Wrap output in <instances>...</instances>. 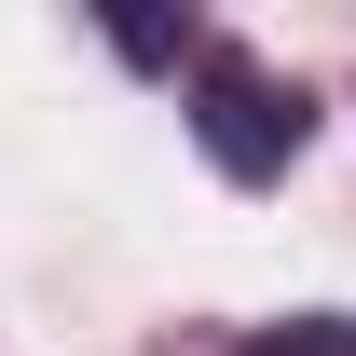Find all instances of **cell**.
Returning a JSON list of instances; mask_svg holds the SVG:
<instances>
[{
  "instance_id": "7a4b0ae2",
  "label": "cell",
  "mask_w": 356,
  "mask_h": 356,
  "mask_svg": "<svg viewBox=\"0 0 356 356\" xmlns=\"http://www.w3.org/2000/svg\"><path fill=\"white\" fill-rule=\"evenodd\" d=\"M233 356H356V315H274V329H247Z\"/></svg>"
},
{
  "instance_id": "6da1fadb",
  "label": "cell",
  "mask_w": 356,
  "mask_h": 356,
  "mask_svg": "<svg viewBox=\"0 0 356 356\" xmlns=\"http://www.w3.org/2000/svg\"><path fill=\"white\" fill-rule=\"evenodd\" d=\"M302 137H315V96L288 83V69H261L247 42H192V151H206L233 192L288 178Z\"/></svg>"
}]
</instances>
